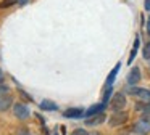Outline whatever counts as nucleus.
Listing matches in <instances>:
<instances>
[{
    "label": "nucleus",
    "mask_w": 150,
    "mask_h": 135,
    "mask_svg": "<svg viewBox=\"0 0 150 135\" xmlns=\"http://www.w3.org/2000/svg\"><path fill=\"white\" fill-rule=\"evenodd\" d=\"M126 105H127V100H126V95H124L123 92L115 93V95L111 96V100H110V106H111V109H113L115 112L123 111V109L126 108Z\"/></svg>",
    "instance_id": "1"
},
{
    "label": "nucleus",
    "mask_w": 150,
    "mask_h": 135,
    "mask_svg": "<svg viewBox=\"0 0 150 135\" xmlns=\"http://www.w3.org/2000/svg\"><path fill=\"white\" fill-rule=\"evenodd\" d=\"M127 93L132 96H137V98H142L144 101L150 103V90L147 89H142V87H131L127 89Z\"/></svg>",
    "instance_id": "2"
},
{
    "label": "nucleus",
    "mask_w": 150,
    "mask_h": 135,
    "mask_svg": "<svg viewBox=\"0 0 150 135\" xmlns=\"http://www.w3.org/2000/svg\"><path fill=\"white\" fill-rule=\"evenodd\" d=\"M126 121H127V112L120 111V112H115V114L110 116L108 125H110V127H118V125H123Z\"/></svg>",
    "instance_id": "3"
},
{
    "label": "nucleus",
    "mask_w": 150,
    "mask_h": 135,
    "mask_svg": "<svg viewBox=\"0 0 150 135\" xmlns=\"http://www.w3.org/2000/svg\"><path fill=\"white\" fill-rule=\"evenodd\" d=\"M131 130H132L134 134H137V135H145L147 132H150V122L140 119V121L134 122L132 127H131Z\"/></svg>",
    "instance_id": "4"
},
{
    "label": "nucleus",
    "mask_w": 150,
    "mask_h": 135,
    "mask_svg": "<svg viewBox=\"0 0 150 135\" xmlns=\"http://www.w3.org/2000/svg\"><path fill=\"white\" fill-rule=\"evenodd\" d=\"M13 112L18 119H21V121H24V119H28L31 116L29 108H28L26 105H23V103H16V105L13 106Z\"/></svg>",
    "instance_id": "5"
},
{
    "label": "nucleus",
    "mask_w": 150,
    "mask_h": 135,
    "mask_svg": "<svg viewBox=\"0 0 150 135\" xmlns=\"http://www.w3.org/2000/svg\"><path fill=\"white\" fill-rule=\"evenodd\" d=\"M103 109H105V103H97V105H92L89 109H86L84 116H86V119L94 117V116H97V114H102Z\"/></svg>",
    "instance_id": "6"
},
{
    "label": "nucleus",
    "mask_w": 150,
    "mask_h": 135,
    "mask_svg": "<svg viewBox=\"0 0 150 135\" xmlns=\"http://www.w3.org/2000/svg\"><path fill=\"white\" fill-rule=\"evenodd\" d=\"M105 121H107V114L102 112V114H97V116H94V117L86 119V125H89V127H98V125L103 124Z\"/></svg>",
    "instance_id": "7"
},
{
    "label": "nucleus",
    "mask_w": 150,
    "mask_h": 135,
    "mask_svg": "<svg viewBox=\"0 0 150 135\" xmlns=\"http://www.w3.org/2000/svg\"><path fill=\"white\" fill-rule=\"evenodd\" d=\"M84 112L86 111L82 108H68L65 112H63V116L68 117V119H79V117L84 116Z\"/></svg>",
    "instance_id": "8"
},
{
    "label": "nucleus",
    "mask_w": 150,
    "mask_h": 135,
    "mask_svg": "<svg viewBox=\"0 0 150 135\" xmlns=\"http://www.w3.org/2000/svg\"><path fill=\"white\" fill-rule=\"evenodd\" d=\"M139 80H140V69L137 66H134L132 69L129 71V74H127V84L134 87Z\"/></svg>",
    "instance_id": "9"
},
{
    "label": "nucleus",
    "mask_w": 150,
    "mask_h": 135,
    "mask_svg": "<svg viewBox=\"0 0 150 135\" xmlns=\"http://www.w3.org/2000/svg\"><path fill=\"white\" fill-rule=\"evenodd\" d=\"M40 109H44V111H57L58 109V106H57V103H53L52 100H42V101L39 103Z\"/></svg>",
    "instance_id": "10"
},
{
    "label": "nucleus",
    "mask_w": 150,
    "mask_h": 135,
    "mask_svg": "<svg viewBox=\"0 0 150 135\" xmlns=\"http://www.w3.org/2000/svg\"><path fill=\"white\" fill-rule=\"evenodd\" d=\"M11 105H13V98H11L10 95L0 96V111H7Z\"/></svg>",
    "instance_id": "11"
},
{
    "label": "nucleus",
    "mask_w": 150,
    "mask_h": 135,
    "mask_svg": "<svg viewBox=\"0 0 150 135\" xmlns=\"http://www.w3.org/2000/svg\"><path fill=\"white\" fill-rule=\"evenodd\" d=\"M120 66H121V63H118L116 66H115V69L110 72V76H108L107 82H105V87H110V85H113V82H115V77H116L118 71H120Z\"/></svg>",
    "instance_id": "12"
},
{
    "label": "nucleus",
    "mask_w": 150,
    "mask_h": 135,
    "mask_svg": "<svg viewBox=\"0 0 150 135\" xmlns=\"http://www.w3.org/2000/svg\"><path fill=\"white\" fill-rule=\"evenodd\" d=\"M139 45H140V37L137 35L136 40H134V45H132V51H131V56H129V60H127V63H129V64L134 61V56H136V53H137V48H139Z\"/></svg>",
    "instance_id": "13"
},
{
    "label": "nucleus",
    "mask_w": 150,
    "mask_h": 135,
    "mask_svg": "<svg viewBox=\"0 0 150 135\" xmlns=\"http://www.w3.org/2000/svg\"><path fill=\"white\" fill-rule=\"evenodd\" d=\"M140 112H142V119H144V121L150 122V103H147L145 108H144Z\"/></svg>",
    "instance_id": "14"
},
{
    "label": "nucleus",
    "mask_w": 150,
    "mask_h": 135,
    "mask_svg": "<svg viewBox=\"0 0 150 135\" xmlns=\"http://www.w3.org/2000/svg\"><path fill=\"white\" fill-rule=\"evenodd\" d=\"M142 56L145 58V60H150V42H147V44L144 45V50H142Z\"/></svg>",
    "instance_id": "15"
},
{
    "label": "nucleus",
    "mask_w": 150,
    "mask_h": 135,
    "mask_svg": "<svg viewBox=\"0 0 150 135\" xmlns=\"http://www.w3.org/2000/svg\"><path fill=\"white\" fill-rule=\"evenodd\" d=\"M15 3H18V0H4V2H0V8H8Z\"/></svg>",
    "instance_id": "16"
},
{
    "label": "nucleus",
    "mask_w": 150,
    "mask_h": 135,
    "mask_svg": "<svg viewBox=\"0 0 150 135\" xmlns=\"http://www.w3.org/2000/svg\"><path fill=\"white\" fill-rule=\"evenodd\" d=\"M10 89H8V85H5V84H0V96H7L10 95Z\"/></svg>",
    "instance_id": "17"
},
{
    "label": "nucleus",
    "mask_w": 150,
    "mask_h": 135,
    "mask_svg": "<svg viewBox=\"0 0 150 135\" xmlns=\"http://www.w3.org/2000/svg\"><path fill=\"white\" fill-rule=\"evenodd\" d=\"M71 135H89V132L86 130V129H74V130L71 132Z\"/></svg>",
    "instance_id": "18"
},
{
    "label": "nucleus",
    "mask_w": 150,
    "mask_h": 135,
    "mask_svg": "<svg viewBox=\"0 0 150 135\" xmlns=\"http://www.w3.org/2000/svg\"><path fill=\"white\" fill-rule=\"evenodd\" d=\"M147 34L150 35V16L147 18Z\"/></svg>",
    "instance_id": "19"
},
{
    "label": "nucleus",
    "mask_w": 150,
    "mask_h": 135,
    "mask_svg": "<svg viewBox=\"0 0 150 135\" xmlns=\"http://www.w3.org/2000/svg\"><path fill=\"white\" fill-rule=\"evenodd\" d=\"M144 6H145V10H147V11H150V0H145Z\"/></svg>",
    "instance_id": "20"
},
{
    "label": "nucleus",
    "mask_w": 150,
    "mask_h": 135,
    "mask_svg": "<svg viewBox=\"0 0 150 135\" xmlns=\"http://www.w3.org/2000/svg\"><path fill=\"white\" fill-rule=\"evenodd\" d=\"M18 135H31V132H28V130H21Z\"/></svg>",
    "instance_id": "21"
},
{
    "label": "nucleus",
    "mask_w": 150,
    "mask_h": 135,
    "mask_svg": "<svg viewBox=\"0 0 150 135\" xmlns=\"http://www.w3.org/2000/svg\"><path fill=\"white\" fill-rule=\"evenodd\" d=\"M0 84H4V72H2V69H0Z\"/></svg>",
    "instance_id": "22"
},
{
    "label": "nucleus",
    "mask_w": 150,
    "mask_h": 135,
    "mask_svg": "<svg viewBox=\"0 0 150 135\" xmlns=\"http://www.w3.org/2000/svg\"><path fill=\"white\" fill-rule=\"evenodd\" d=\"M18 3H20V5H26L28 0H18Z\"/></svg>",
    "instance_id": "23"
},
{
    "label": "nucleus",
    "mask_w": 150,
    "mask_h": 135,
    "mask_svg": "<svg viewBox=\"0 0 150 135\" xmlns=\"http://www.w3.org/2000/svg\"><path fill=\"white\" fill-rule=\"evenodd\" d=\"M89 135H100L98 132H92V134H89Z\"/></svg>",
    "instance_id": "24"
},
{
    "label": "nucleus",
    "mask_w": 150,
    "mask_h": 135,
    "mask_svg": "<svg viewBox=\"0 0 150 135\" xmlns=\"http://www.w3.org/2000/svg\"><path fill=\"white\" fill-rule=\"evenodd\" d=\"M118 135H129V134H118Z\"/></svg>",
    "instance_id": "25"
},
{
    "label": "nucleus",
    "mask_w": 150,
    "mask_h": 135,
    "mask_svg": "<svg viewBox=\"0 0 150 135\" xmlns=\"http://www.w3.org/2000/svg\"><path fill=\"white\" fill-rule=\"evenodd\" d=\"M55 135H57V134H55Z\"/></svg>",
    "instance_id": "26"
}]
</instances>
